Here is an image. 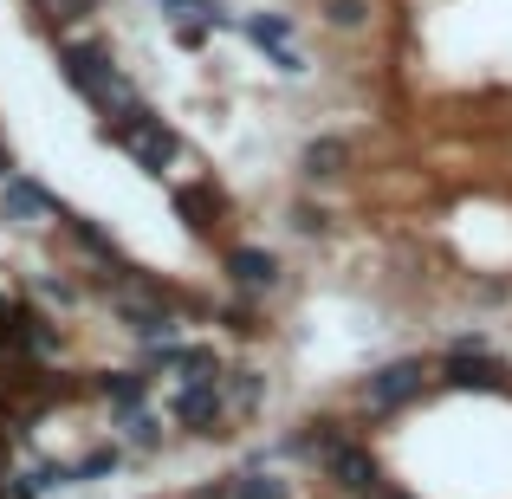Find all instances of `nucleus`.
Listing matches in <instances>:
<instances>
[{"instance_id": "2", "label": "nucleus", "mask_w": 512, "mask_h": 499, "mask_svg": "<svg viewBox=\"0 0 512 499\" xmlns=\"http://www.w3.org/2000/svg\"><path fill=\"white\" fill-rule=\"evenodd\" d=\"M104 137H111L117 150H130L150 175H163V169L175 163V150H182V143H175V130L150 111V104H130V111L104 117Z\"/></svg>"}, {"instance_id": "13", "label": "nucleus", "mask_w": 512, "mask_h": 499, "mask_svg": "<svg viewBox=\"0 0 512 499\" xmlns=\"http://www.w3.org/2000/svg\"><path fill=\"white\" fill-rule=\"evenodd\" d=\"M175 214H182L195 234H208V227H214V195H208V188H175Z\"/></svg>"}, {"instance_id": "18", "label": "nucleus", "mask_w": 512, "mask_h": 499, "mask_svg": "<svg viewBox=\"0 0 512 499\" xmlns=\"http://www.w3.org/2000/svg\"><path fill=\"white\" fill-rule=\"evenodd\" d=\"M325 20L331 26H363V20H370V7H363V0H325Z\"/></svg>"}, {"instance_id": "21", "label": "nucleus", "mask_w": 512, "mask_h": 499, "mask_svg": "<svg viewBox=\"0 0 512 499\" xmlns=\"http://www.w3.org/2000/svg\"><path fill=\"white\" fill-rule=\"evenodd\" d=\"M46 13H59V20H85V13H98V0H39Z\"/></svg>"}, {"instance_id": "16", "label": "nucleus", "mask_w": 512, "mask_h": 499, "mask_svg": "<svg viewBox=\"0 0 512 499\" xmlns=\"http://www.w3.org/2000/svg\"><path fill=\"white\" fill-rule=\"evenodd\" d=\"M227 499H286V480H266V474H240Z\"/></svg>"}, {"instance_id": "8", "label": "nucleus", "mask_w": 512, "mask_h": 499, "mask_svg": "<svg viewBox=\"0 0 512 499\" xmlns=\"http://www.w3.org/2000/svg\"><path fill=\"white\" fill-rule=\"evenodd\" d=\"M117 318H130V331L143 337V344H156V337H175V312L163 299H137V292H117Z\"/></svg>"}, {"instance_id": "20", "label": "nucleus", "mask_w": 512, "mask_h": 499, "mask_svg": "<svg viewBox=\"0 0 512 499\" xmlns=\"http://www.w3.org/2000/svg\"><path fill=\"white\" fill-rule=\"evenodd\" d=\"M266 65H273V72H286V78H299L305 72V59L292 46H266Z\"/></svg>"}, {"instance_id": "11", "label": "nucleus", "mask_w": 512, "mask_h": 499, "mask_svg": "<svg viewBox=\"0 0 512 499\" xmlns=\"http://www.w3.org/2000/svg\"><path fill=\"white\" fill-rule=\"evenodd\" d=\"M91 389H98L104 402H117V409H137V402H143V389H150V376H143V370H104Z\"/></svg>"}, {"instance_id": "23", "label": "nucleus", "mask_w": 512, "mask_h": 499, "mask_svg": "<svg viewBox=\"0 0 512 499\" xmlns=\"http://www.w3.org/2000/svg\"><path fill=\"white\" fill-rule=\"evenodd\" d=\"M46 487H39V474H13L7 480V499H39Z\"/></svg>"}, {"instance_id": "15", "label": "nucleus", "mask_w": 512, "mask_h": 499, "mask_svg": "<svg viewBox=\"0 0 512 499\" xmlns=\"http://www.w3.org/2000/svg\"><path fill=\"white\" fill-rule=\"evenodd\" d=\"M260 396H266V376L260 370H234V376H227V402H234V409H253Z\"/></svg>"}, {"instance_id": "22", "label": "nucleus", "mask_w": 512, "mask_h": 499, "mask_svg": "<svg viewBox=\"0 0 512 499\" xmlns=\"http://www.w3.org/2000/svg\"><path fill=\"white\" fill-rule=\"evenodd\" d=\"M325 221H331L325 208H292V227H299V234H325Z\"/></svg>"}, {"instance_id": "27", "label": "nucleus", "mask_w": 512, "mask_h": 499, "mask_svg": "<svg viewBox=\"0 0 512 499\" xmlns=\"http://www.w3.org/2000/svg\"><path fill=\"white\" fill-rule=\"evenodd\" d=\"M370 499H402V493H389V487H376V493H370Z\"/></svg>"}, {"instance_id": "1", "label": "nucleus", "mask_w": 512, "mask_h": 499, "mask_svg": "<svg viewBox=\"0 0 512 499\" xmlns=\"http://www.w3.org/2000/svg\"><path fill=\"white\" fill-rule=\"evenodd\" d=\"M59 72L72 78V91L85 104H98L104 117H117V111H130V104H143L137 91H130V78L117 72L111 59H104L98 46H59Z\"/></svg>"}, {"instance_id": "5", "label": "nucleus", "mask_w": 512, "mask_h": 499, "mask_svg": "<svg viewBox=\"0 0 512 499\" xmlns=\"http://www.w3.org/2000/svg\"><path fill=\"white\" fill-rule=\"evenodd\" d=\"M325 474L338 480V487L350 499H370L376 487H383V474H376V461H370V448H357V441H338V448L325 454Z\"/></svg>"}, {"instance_id": "17", "label": "nucleus", "mask_w": 512, "mask_h": 499, "mask_svg": "<svg viewBox=\"0 0 512 499\" xmlns=\"http://www.w3.org/2000/svg\"><path fill=\"white\" fill-rule=\"evenodd\" d=\"M117 461H124L117 448H91L85 461H78V480H104V474H117Z\"/></svg>"}, {"instance_id": "14", "label": "nucleus", "mask_w": 512, "mask_h": 499, "mask_svg": "<svg viewBox=\"0 0 512 499\" xmlns=\"http://www.w3.org/2000/svg\"><path fill=\"white\" fill-rule=\"evenodd\" d=\"M247 39H253V46H286V39H292L286 13H247Z\"/></svg>"}, {"instance_id": "6", "label": "nucleus", "mask_w": 512, "mask_h": 499, "mask_svg": "<svg viewBox=\"0 0 512 499\" xmlns=\"http://www.w3.org/2000/svg\"><path fill=\"white\" fill-rule=\"evenodd\" d=\"M0 214H7V221H20V227H39V221H52V214H59V201H52L39 182H26V175H7V182H0Z\"/></svg>"}, {"instance_id": "24", "label": "nucleus", "mask_w": 512, "mask_h": 499, "mask_svg": "<svg viewBox=\"0 0 512 499\" xmlns=\"http://www.w3.org/2000/svg\"><path fill=\"white\" fill-rule=\"evenodd\" d=\"M227 325H234L240 337H260V331H266V325H260V318H253V312H247V305H234V312H227Z\"/></svg>"}, {"instance_id": "7", "label": "nucleus", "mask_w": 512, "mask_h": 499, "mask_svg": "<svg viewBox=\"0 0 512 499\" xmlns=\"http://www.w3.org/2000/svg\"><path fill=\"white\" fill-rule=\"evenodd\" d=\"M441 389H506V370L487 357V350H461L454 344L448 370H441Z\"/></svg>"}, {"instance_id": "4", "label": "nucleus", "mask_w": 512, "mask_h": 499, "mask_svg": "<svg viewBox=\"0 0 512 499\" xmlns=\"http://www.w3.org/2000/svg\"><path fill=\"white\" fill-rule=\"evenodd\" d=\"M422 383H428V370L415 357H402V363H389V370H376L370 383H363V415H389V409H402L409 396H422Z\"/></svg>"}, {"instance_id": "19", "label": "nucleus", "mask_w": 512, "mask_h": 499, "mask_svg": "<svg viewBox=\"0 0 512 499\" xmlns=\"http://www.w3.org/2000/svg\"><path fill=\"white\" fill-rule=\"evenodd\" d=\"M130 441H137V448H156V441H163V422H156V415H130Z\"/></svg>"}, {"instance_id": "25", "label": "nucleus", "mask_w": 512, "mask_h": 499, "mask_svg": "<svg viewBox=\"0 0 512 499\" xmlns=\"http://www.w3.org/2000/svg\"><path fill=\"white\" fill-rule=\"evenodd\" d=\"M39 292H46V299H59V305H72V286H65V279H52V273L39 279Z\"/></svg>"}, {"instance_id": "12", "label": "nucleus", "mask_w": 512, "mask_h": 499, "mask_svg": "<svg viewBox=\"0 0 512 499\" xmlns=\"http://www.w3.org/2000/svg\"><path fill=\"white\" fill-rule=\"evenodd\" d=\"M305 175H344V163H350V143H338V137H318V143H305Z\"/></svg>"}, {"instance_id": "10", "label": "nucleus", "mask_w": 512, "mask_h": 499, "mask_svg": "<svg viewBox=\"0 0 512 499\" xmlns=\"http://www.w3.org/2000/svg\"><path fill=\"white\" fill-rule=\"evenodd\" d=\"M59 221H65V234H72V240H78V247H85V253H91V260H98V266H104V279H111V273H124V253H117V240H111V234H104V227H98V221H85V214H59Z\"/></svg>"}, {"instance_id": "9", "label": "nucleus", "mask_w": 512, "mask_h": 499, "mask_svg": "<svg viewBox=\"0 0 512 499\" xmlns=\"http://www.w3.org/2000/svg\"><path fill=\"white\" fill-rule=\"evenodd\" d=\"M227 279L240 292H273L279 286V260L266 247H227Z\"/></svg>"}, {"instance_id": "3", "label": "nucleus", "mask_w": 512, "mask_h": 499, "mask_svg": "<svg viewBox=\"0 0 512 499\" xmlns=\"http://www.w3.org/2000/svg\"><path fill=\"white\" fill-rule=\"evenodd\" d=\"M169 415L188 428V435H221V415H227L221 376H182V389L169 396Z\"/></svg>"}, {"instance_id": "26", "label": "nucleus", "mask_w": 512, "mask_h": 499, "mask_svg": "<svg viewBox=\"0 0 512 499\" xmlns=\"http://www.w3.org/2000/svg\"><path fill=\"white\" fill-rule=\"evenodd\" d=\"M7 175H13V150H7V143H0V182H7Z\"/></svg>"}]
</instances>
